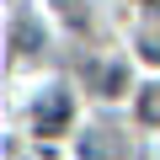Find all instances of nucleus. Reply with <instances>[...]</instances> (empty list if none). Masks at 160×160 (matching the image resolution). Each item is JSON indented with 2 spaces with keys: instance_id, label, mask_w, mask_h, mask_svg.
<instances>
[{
  "instance_id": "obj_1",
  "label": "nucleus",
  "mask_w": 160,
  "mask_h": 160,
  "mask_svg": "<svg viewBox=\"0 0 160 160\" xmlns=\"http://www.w3.org/2000/svg\"><path fill=\"white\" fill-rule=\"evenodd\" d=\"M38 133H64V123H69V96L53 86V91H43V102H38Z\"/></svg>"
},
{
  "instance_id": "obj_2",
  "label": "nucleus",
  "mask_w": 160,
  "mask_h": 160,
  "mask_svg": "<svg viewBox=\"0 0 160 160\" xmlns=\"http://www.w3.org/2000/svg\"><path fill=\"white\" fill-rule=\"evenodd\" d=\"M80 160H112L107 133H86V144H80Z\"/></svg>"
},
{
  "instance_id": "obj_3",
  "label": "nucleus",
  "mask_w": 160,
  "mask_h": 160,
  "mask_svg": "<svg viewBox=\"0 0 160 160\" xmlns=\"http://www.w3.org/2000/svg\"><path fill=\"white\" fill-rule=\"evenodd\" d=\"M16 43H27V48H32V43H43V38H38V27H27V22H22V27H16Z\"/></svg>"
},
{
  "instance_id": "obj_4",
  "label": "nucleus",
  "mask_w": 160,
  "mask_h": 160,
  "mask_svg": "<svg viewBox=\"0 0 160 160\" xmlns=\"http://www.w3.org/2000/svg\"><path fill=\"white\" fill-rule=\"evenodd\" d=\"M144 112H149V118H160V86H149V96H144Z\"/></svg>"
}]
</instances>
